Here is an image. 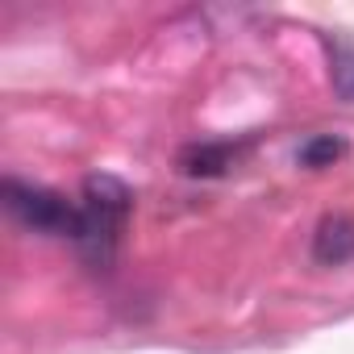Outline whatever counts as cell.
<instances>
[{
    "label": "cell",
    "mask_w": 354,
    "mask_h": 354,
    "mask_svg": "<svg viewBox=\"0 0 354 354\" xmlns=\"http://www.w3.org/2000/svg\"><path fill=\"white\" fill-rule=\"evenodd\" d=\"M342 154H346V142H342V138H329V133L308 138V142L300 146V162H304V167H329V162L342 158Z\"/></svg>",
    "instance_id": "8992f818"
},
{
    "label": "cell",
    "mask_w": 354,
    "mask_h": 354,
    "mask_svg": "<svg viewBox=\"0 0 354 354\" xmlns=\"http://www.w3.org/2000/svg\"><path fill=\"white\" fill-rule=\"evenodd\" d=\"M133 209V192L117 175H88L80 192V225H75V250L92 271H109L125 234Z\"/></svg>",
    "instance_id": "6da1fadb"
},
{
    "label": "cell",
    "mask_w": 354,
    "mask_h": 354,
    "mask_svg": "<svg viewBox=\"0 0 354 354\" xmlns=\"http://www.w3.org/2000/svg\"><path fill=\"white\" fill-rule=\"evenodd\" d=\"M0 196H5V209L34 234L46 238H75L80 225V205H71L67 196L42 188V184H26V180H9L0 184Z\"/></svg>",
    "instance_id": "7a4b0ae2"
},
{
    "label": "cell",
    "mask_w": 354,
    "mask_h": 354,
    "mask_svg": "<svg viewBox=\"0 0 354 354\" xmlns=\"http://www.w3.org/2000/svg\"><path fill=\"white\" fill-rule=\"evenodd\" d=\"M234 158H238L234 142H205V146H188L180 167L188 175H221L225 167H234Z\"/></svg>",
    "instance_id": "277c9868"
},
{
    "label": "cell",
    "mask_w": 354,
    "mask_h": 354,
    "mask_svg": "<svg viewBox=\"0 0 354 354\" xmlns=\"http://www.w3.org/2000/svg\"><path fill=\"white\" fill-rule=\"evenodd\" d=\"M329 80H333V92L354 104V38L350 34L329 38Z\"/></svg>",
    "instance_id": "5b68a950"
},
{
    "label": "cell",
    "mask_w": 354,
    "mask_h": 354,
    "mask_svg": "<svg viewBox=\"0 0 354 354\" xmlns=\"http://www.w3.org/2000/svg\"><path fill=\"white\" fill-rule=\"evenodd\" d=\"M313 259L321 267H342L354 259V217L346 213H329L321 217L317 234H313Z\"/></svg>",
    "instance_id": "3957f363"
}]
</instances>
